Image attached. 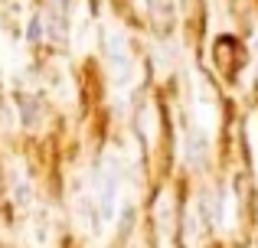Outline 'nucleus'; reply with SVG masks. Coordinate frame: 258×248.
<instances>
[{"instance_id":"obj_1","label":"nucleus","mask_w":258,"mask_h":248,"mask_svg":"<svg viewBox=\"0 0 258 248\" xmlns=\"http://www.w3.org/2000/svg\"><path fill=\"white\" fill-rule=\"evenodd\" d=\"M108 59H111V65H114L118 85H124L127 75H131V59H127V43H124L121 33H111V36H108Z\"/></svg>"},{"instance_id":"obj_2","label":"nucleus","mask_w":258,"mask_h":248,"mask_svg":"<svg viewBox=\"0 0 258 248\" xmlns=\"http://www.w3.org/2000/svg\"><path fill=\"white\" fill-rule=\"evenodd\" d=\"M26 39H30V43H39V39H43V20H39V17L30 20V26H26Z\"/></svg>"},{"instance_id":"obj_3","label":"nucleus","mask_w":258,"mask_h":248,"mask_svg":"<svg viewBox=\"0 0 258 248\" xmlns=\"http://www.w3.org/2000/svg\"><path fill=\"white\" fill-rule=\"evenodd\" d=\"M17 199H20V206H30V190H26L23 180L17 183Z\"/></svg>"},{"instance_id":"obj_4","label":"nucleus","mask_w":258,"mask_h":248,"mask_svg":"<svg viewBox=\"0 0 258 248\" xmlns=\"http://www.w3.org/2000/svg\"><path fill=\"white\" fill-rule=\"evenodd\" d=\"M56 4H59V7H69V4H72V0H56Z\"/></svg>"}]
</instances>
